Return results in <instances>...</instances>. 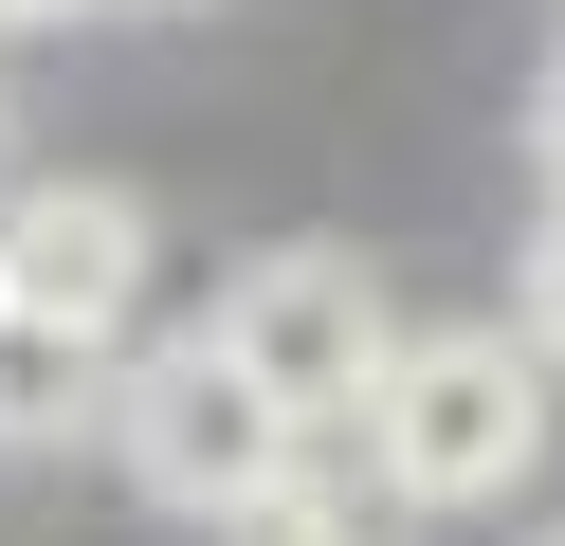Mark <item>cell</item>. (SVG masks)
Here are the masks:
<instances>
[{"label":"cell","mask_w":565,"mask_h":546,"mask_svg":"<svg viewBox=\"0 0 565 546\" xmlns=\"http://www.w3.org/2000/svg\"><path fill=\"white\" fill-rule=\"evenodd\" d=\"M365 456H383L402 510H492V492H529V473H547V346H529V328H402Z\"/></svg>","instance_id":"1"},{"label":"cell","mask_w":565,"mask_h":546,"mask_svg":"<svg viewBox=\"0 0 565 546\" xmlns=\"http://www.w3.org/2000/svg\"><path fill=\"white\" fill-rule=\"evenodd\" d=\"M110 456L147 473L164 510H256L274 473L329 456V437H292V400H274L220 328H164V346H128V419H110Z\"/></svg>","instance_id":"2"},{"label":"cell","mask_w":565,"mask_h":546,"mask_svg":"<svg viewBox=\"0 0 565 546\" xmlns=\"http://www.w3.org/2000/svg\"><path fill=\"white\" fill-rule=\"evenodd\" d=\"M201 328H220V346L256 364L274 400H292V437H347V419H383V364H402L383 291L347 274V255H310V237H292V255H256V274H237Z\"/></svg>","instance_id":"3"},{"label":"cell","mask_w":565,"mask_h":546,"mask_svg":"<svg viewBox=\"0 0 565 546\" xmlns=\"http://www.w3.org/2000/svg\"><path fill=\"white\" fill-rule=\"evenodd\" d=\"M0 291L128 346V310H147V201H110V182H19V201H0Z\"/></svg>","instance_id":"4"},{"label":"cell","mask_w":565,"mask_h":546,"mask_svg":"<svg viewBox=\"0 0 565 546\" xmlns=\"http://www.w3.org/2000/svg\"><path fill=\"white\" fill-rule=\"evenodd\" d=\"M92 419H128V346L55 328V310H0V456H55Z\"/></svg>","instance_id":"5"},{"label":"cell","mask_w":565,"mask_h":546,"mask_svg":"<svg viewBox=\"0 0 565 546\" xmlns=\"http://www.w3.org/2000/svg\"><path fill=\"white\" fill-rule=\"evenodd\" d=\"M220 546H402V492H383V456H365V473L292 456L256 510H220Z\"/></svg>","instance_id":"6"},{"label":"cell","mask_w":565,"mask_h":546,"mask_svg":"<svg viewBox=\"0 0 565 546\" xmlns=\"http://www.w3.org/2000/svg\"><path fill=\"white\" fill-rule=\"evenodd\" d=\"M529 346L565 364V218H547V237H529Z\"/></svg>","instance_id":"7"},{"label":"cell","mask_w":565,"mask_h":546,"mask_svg":"<svg viewBox=\"0 0 565 546\" xmlns=\"http://www.w3.org/2000/svg\"><path fill=\"white\" fill-rule=\"evenodd\" d=\"M529 164H547V201H565V73L529 92Z\"/></svg>","instance_id":"8"},{"label":"cell","mask_w":565,"mask_h":546,"mask_svg":"<svg viewBox=\"0 0 565 546\" xmlns=\"http://www.w3.org/2000/svg\"><path fill=\"white\" fill-rule=\"evenodd\" d=\"M0 19H74V0H0Z\"/></svg>","instance_id":"9"},{"label":"cell","mask_w":565,"mask_h":546,"mask_svg":"<svg viewBox=\"0 0 565 546\" xmlns=\"http://www.w3.org/2000/svg\"><path fill=\"white\" fill-rule=\"evenodd\" d=\"M529 546H565V510H547V528H529Z\"/></svg>","instance_id":"10"},{"label":"cell","mask_w":565,"mask_h":546,"mask_svg":"<svg viewBox=\"0 0 565 546\" xmlns=\"http://www.w3.org/2000/svg\"><path fill=\"white\" fill-rule=\"evenodd\" d=\"M0 310H19V291H0Z\"/></svg>","instance_id":"11"}]
</instances>
